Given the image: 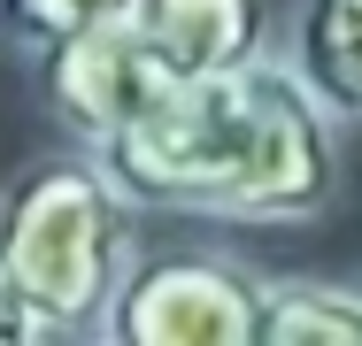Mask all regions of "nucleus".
Returning a JSON list of instances; mask_svg holds the SVG:
<instances>
[{
    "label": "nucleus",
    "mask_w": 362,
    "mask_h": 346,
    "mask_svg": "<svg viewBox=\"0 0 362 346\" xmlns=\"http://www.w3.org/2000/svg\"><path fill=\"white\" fill-rule=\"evenodd\" d=\"M339 116L262 54L223 77H177L124 138L93 146L132 208H185L231 223H308L339 193Z\"/></svg>",
    "instance_id": "1"
},
{
    "label": "nucleus",
    "mask_w": 362,
    "mask_h": 346,
    "mask_svg": "<svg viewBox=\"0 0 362 346\" xmlns=\"http://www.w3.org/2000/svg\"><path fill=\"white\" fill-rule=\"evenodd\" d=\"M132 277V193L93 146L31 162L0 193V285L39 339H100Z\"/></svg>",
    "instance_id": "2"
},
{
    "label": "nucleus",
    "mask_w": 362,
    "mask_h": 346,
    "mask_svg": "<svg viewBox=\"0 0 362 346\" xmlns=\"http://www.w3.org/2000/svg\"><path fill=\"white\" fill-rule=\"evenodd\" d=\"M170 85H177V69L162 62V47L146 39V23L132 8L85 23V31L54 39V47H39V93H47L54 124H62L77 146L124 138Z\"/></svg>",
    "instance_id": "3"
},
{
    "label": "nucleus",
    "mask_w": 362,
    "mask_h": 346,
    "mask_svg": "<svg viewBox=\"0 0 362 346\" xmlns=\"http://www.w3.org/2000/svg\"><path fill=\"white\" fill-rule=\"evenodd\" d=\"M262 331V277L223 254H162L132 262L100 339L116 346H255Z\"/></svg>",
    "instance_id": "4"
},
{
    "label": "nucleus",
    "mask_w": 362,
    "mask_h": 346,
    "mask_svg": "<svg viewBox=\"0 0 362 346\" xmlns=\"http://www.w3.org/2000/svg\"><path fill=\"white\" fill-rule=\"evenodd\" d=\"M132 16L177 77H223L262 62L278 31V0H132Z\"/></svg>",
    "instance_id": "5"
},
{
    "label": "nucleus",
    "mask_w": 362,
    "mask_h": 346,
    "mask_svg": "<svg viewBox=\"0 0 362 346\" xmlns=\"http://www.w3.org/2000/svg\"><path fill=\"white\" fill-rule=\"evenodd\" d=\"M286 62L332 116L362 124V0H300Z\"/></svg>",
    "instance_id": "6"
},
{
    "label": "nucleus",
    "mask_w": 362,
    "mask_h": 346,
    "mask_svg": "<svg viewBox=\"0 0 362 346\" xmlns=\"http://www.w3.org/2000/svg\"><path fill=\"white\" fill-rule=\"evenodd\" d=\"M255 346H362V285H262Z\"/></svg>",
    "instance_id": "7"
},
{
    "label": "nucleus",
    "mask_w": 362,
    "mask_h": 346,
    "mask_svg": "<svg viewBox=\"0 0 362 346\" xmlns=\"http://www.w3.org/2000/svg\"><path fill=\"white\" fill-rule=\"evenodd\" d=\"M116 8H132V0H0L16 47H31V54L70 39V31H85V23H100V16H116Z\"/></svg>",
    "instance_id": "8"
},
{
    "label": "nucleus",
    "mask_w": 362,
    "mask_h": 346,
    "mask_svg": "<svg viewBox=\"0 0 362 346\" xmlns=\"http://www.w3.org/2000/svg\"><path fill=\"white\" fill-rule=\"evenodd\" d=\"M0 346H39V331H31V316L16 308V292L0 285Z\"/></svg>",
    "instance_id": "9"
}]
</instances>
